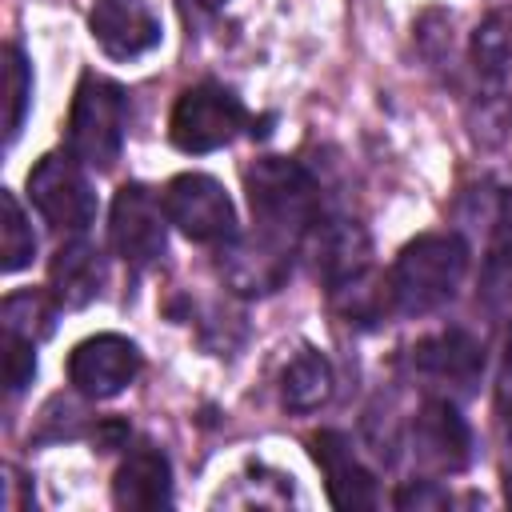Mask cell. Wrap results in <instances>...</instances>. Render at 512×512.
Instances as JSON below:
<instances>
[{
  "instance_id": "obj_12",
  "label": "cell",
  "mask_w": 512,
  "mask_h": 512,
  "mask_svg": "<svg viewBox=\"0 0 512 512\" xmlns=\"http://www.w3.org/2000/svg\"><path fill=\"white\" fill-rule=\"evenodd\" d=\"M412 368L436 388L472 392V384L484 372V348L464 328H448V332H436L412 348Z\"/></svg>"
},
{
  "instance_id": "obj_14",
  "label": "cell",
  "mask_w": 512,
  "mask_h": 512,
  "mask_svg": "<svg viewBox=\"0 0 512 512\" xmlns=\"http://www.w3.org/2000/svg\"><path fill=\"white\" fill-rule=\"evenodd\" d=\"M312 456L328 480V500L336 508H372L376 504V480L364 472V464L356 460L344 432H332V428L316 432Z\"/></svg>"
},
{
  "instance_id": "obj_31",
  "label": "cell",
  "mask_w": 512,
  "mask_h": 512,
  "mask_svg": "<svg viewBox=\"0 0 512 512\" xmlns=\"http://www.w3.org/2000/svg\"><path fill=\"white\" fill-rule=\"evenodd\" d=\"M508 16H512V8H508Z\"/></svg>"
},
{
  "instance_id": "obj_30",
  "label": "cell",
  "mask_w": 512,
  "mask_h": 512,
  "mask_svg": "<svg viewBox=\"0 0 512 512\" xmlns=\"http://www.w3.org/2000/svg\"><path fill=\"white\" fill-rule=\"evenodd\" d=\"M504 496H508V504H512V472H508V480H504Z\"/></svg>"
},
{
  "instance_id": "obj_3",
  "label": "cell",
  "mask_w": 512,
  "mask_h": 512,
  "mask_svg": "<svg viewBox=\"0 0 512 512\" xmlns=\"http://www.w3.org/2000/svg\"><path fill=\"white\" fill-rule=\"evenodd\" d=\"M128 128V96L120 84L88 72L76 84L68 112V152L88 168H112L124 148Z\"/></svg>"
},
{
  "instance_id": "obj_23",
  "label": "cell",
  "mask_w": 512,
  "mask_h": 512,
  "mask_svg": "<svg viewBox=\"0 0 512 512\" xmlns=\"http://www.w3.org/2000/svg\"><path fill=\"white\" fill-rule=\"evenodd\" d=\"M4 84H8V144L20 136V124H24V112H28V100H32V68L28 60L20 56L16 44L4 48Z\"/></svg>"
},
{
  "instance_id": "obj_28",
  "label": "cell",
  "mask_w": 512,
  "mask_h": 512,
  "mask_svg": "<svg viewBox=\"0 0 512 512\" xmlns=\"http://www.w3.org/2000/svg\"><path fill=\"white\" fill-rule=\"evenodd\" d=\"M496 232L504 244H512V188L500 196V208H496Z\"/></svg>"
},
{
  "instance_id": "obj_11",
  "label": "cell",
  "mask_w": 512,
  "mask_h": 512,
  "mask_svg": "<svg viewBox=\"0 0 512 512\" xmlns=\"http://www.w3.org/2000/svg\"><path fill=\"white\" fill-rule=\"evenodd\" d=\"M88 28H92V40L112 60H132L152 52L164 32L148 0H96L88 12Z\"/></svg>"
},
{
  "instance_id": "obj_6",
  "label": "cell",
  "mask_w": 512,
  "mask_h": 512,
  "mask_svg": "<svg viewBox=\"0 0 512 512\" xmlns=\"http://www.w3.org/2000/svg\"><path fill=\"white\" fill-rule=\"evenodd\" d=\"M80 160L68 152H48L36 160V168L28 172V196L40 208V216L52 228H68V232H84L96 216V192L84 180V172L76 168Z\"/></svg>"
},
{
  "instance_id": "obj_10",
  "label": "cell",
  "mask_w": 512,
  "mask_h": 512,
  "mask_svg": "<svg viewBox=\"0 0 512 512\" xmlns=\"http://www.w3.org/2000/svg\"><path fill=\"white\" fill-rule=\"evenodd\" d=\"M220 276L240 296H268L288 280V252L284 240L260 232V236H232L228 248H220Z\"/></svg>"
},
{
  "instance_id": "obj_22",
  "label": "cell",
  "mask_w": 512,
  "mask_h": 512,
  "mask_svg": "<svg viewBox=\"0 0 512 512\" xmlns=\"http://www.w3.org/2000/svg\"><path fill=\"white\" fill-rule=\"evenodd\" d=\"M480 304L500 320L512 324V244H500L480 272Z\"/></svg>"
},
{
  "instance_id": "obj_1",
  "label": "cell",
  "mask_w": 512,
  "mask_h": 512,
  "mask_svg": "<svg viewBox=\"0 0 512 512\" xmlns=\"http://www.w3.org/2000/svg\"><path fill=\"white\" fill-rule=\"evenodd\" d=\"M464 268H468V248L460 236H452V232L416 236L396 256V268L388 276L396 312H408V316L436 312L440 304H448L456 296Z\"/></svg>"
},
{
  "instance_id": "obj_7",
  "label": "cell",
  "mask_w": 512,
  "mask_h": 512,
  "mask_svg": "<svg viewBox=\"0 0 512 512\" xmlns=\"http://www.w3.org/2000/svg\"><path fill=\"white\" fill-rule=\"evenodd\" d=\"M108 236L120 260H128L132 268H148L152 260L164 256V244H168L164 200H156L144 184H124L112 200Z\"/></svg>"
},
{
  "instance_id": "obj_17",
  "label": "cell",
  "mask_w": 512,
  "mask_h": 512,
  "mask_svg": "<svg viewBox=\"0 0 512 512\" xmlns=\"http://www.w3.org/2000/svg\"><path fill=\"white\" fill-rule=\"evenodd\" d=\"M332 384H336V376H332L328 356L316 352V348H300V352L288 360L284 376H280V400H284V408H292V412H312V408L328 404Z\"/></svg>"
},
{
  "instance_id": "obj_20",
  "label": "cell",
  "mask_w": 512,
  "mask_h": 512,
  "mask_svg": "<svg viewBox=\"0 0 512 512\" xmlns=\"http://www.w3.org/2000/svg\"><path fill=\"white\" fill-rule=\"evenodd\" d=\"M0 208H4V224H0L4 260H0V268L4 272H20L36 256V236H32V224H28V216H24V208H20V200L12 192H0Z\"/></svg>"
},
{
  "instance_id": "obj_27",
  "label": "cell",
  "mask_w": 512,
  "mask_h": 512,
  "mask_svg": "<svg viewBox=\"0 0 512 512\" xmlns=\"http://www.w3.org/2000/svg\"><path fill=\"white\" fill-rule=\"evenodd\" d=\"M496 412H500L504 424H512V344L504 348L500 376H496Z\"/></svg>"
},
{
  "instance_id": "obj_21",
  "label": "cell",
  "mask_w": 512,
  "mask_h": 512,
  "mask_svg": "<svg viewBox=\"0 0 512 512\" xmlns=\"http://www.w3.org/2000/svg\"><path fill=\"white\" fill-rule=\"evenodd\" d=\"M472 56H476V68L488 72V76H500V72L512 68V16H508V8L504 12H492L476 28Z\"/></svg>"
},
{
  "instance_id": "obj_2",
  "label": "cell",
  "mask_w": 512,
  "mask_h": 512,
  "mask_svg": "<svg viewBox=\"0 0 512 512\" xmlns=\"http://www.w3.org/2000/svg\"><path fill=\"white\" fill-rule=\"evenodd\" d=\"M244 192H248V204H252L260 232H268L284 244L304 236L316 224L320 192H316L312 176L288 156H260L256 164H248L244 168Z\"/></svg>"
},
{
  "instance_id": "obj_9",
  "label": "cell",
  "mask_w": 512,
  "mask_h": 512,
  "mask_svg": "<svg viewBox=\"0 0 512 512\" xmlns=\"http://www.w3.org/2000/svg\"><path fill=\"white\" fill-rule=\"evenodd\" d=\"M412 456L424 472L452 476L472 460V432L448 400H428L412 420Z\"/></svg>"
},
{
  "instance_id": "obj_13",
  "label": "cell",
  "mask_w": 512,
  "mask_h": 512,
  "mask_svg": "<svg viewBox=\"0 0 512 512\" xmlns=\"http://www.w3.org/2000/svg\"><path fill=\"white\" fill-rule=\"evenodd\" d=\"M308 256L316 276L332 288L368 268V232L356 220H316L308 232Z\"/></svg>"
},
{
  "instance_id": "obj_18",
  "label": "cell",
  "mask_w": 512,
  "mask_h": 512,
  "mask_svg": "<svg viewBox=\"0 0 512 512\" xmlns=\"http://www.w3.org/2000/svg\"><path fill=\"white\" fill-rule=\"evenodd\" d=\"M328 292H332V308H336L348 324H380V320L396 308L392 284H388L384 276H376L372 268H364V272H356V276L332 284Z\"/></svg>"
},
{
  "instance_id": "obj_8",
  "label": "cell",
  "mask_w": 512,
  "mask_h": 512,
  "mask_svg": "<svg viewBox=\"0 0 512 512\" xmlns=\"http://www.w3.org/2000/svg\"><path fill=\"white\" fill-rule=\"evenodd\" d=\"M140 372V348L128 336L116 332H100L88 336L72 348L68 356V380L76 392L92 396V400H108L120 396Z\"/></svg>"
},
{
  "instance_id": "obj_26",
  "label": "cell",
  "mask_w": 512,
  "mask_h": 512,
  "mask_svg": "<svg viewBox=\"0 0 512 512\" xmlns=\"http://www.w3.org/2000/svg\"><path fill=\"white\" fill-rule=\"evenodd\" d=\"M92 444H96L100 452H116V448H124V444H128V424H124V420H116V416H108V420H96Z\"/></svg>"
},
{
  "instance_id": "obj_25",
  "label": "cell",
  "mask_w": 512,
  "mask_h": 512,
  "mask_svg": "<svg viewBox=\"0 0 512 512\" xmlns=\"http://www.w3.org/2000/svg\"><path fill=\"white\" fill-rule=\"evenodd\" d=\"M448 504H452V496L436 480H412L396 492V508H404V512H412V508L428 512V508H448Z\"/></svg>"
},
{
  "instance_id": "obj_19",
  "label": "cell",
  "mask_w": 512,
  "mask_h": 512,
  "mask_svg": "<svg viewBox=\"0 0 512 512\" xmlns=\"http://www.w3.org/2000/svg\"><path fill=\"white\" fill-rule=\"evenodd\" d=\"M0 320H4V336H20V340H32V344H36V340L52 336V328H56V308H52V300H48L44 292L24 288V292L4 296Z\"/></svg>"
},
{
  "instance_id": "obj_5",
  "label": "cell",
  "mask_w": 512,
  "mask_h": 512,
  "mask_svg": "<svg viewBox=\"0 0 512 512\" xmlns=\"http://www.w3.org/2000/svg\"><path fill=\"white\" fill-rule=\"evenodd\" d=\"M160 200H164L168 224H176L188 240L216 244V240H232L236 236V208H232L224 184L204 176V172L172 176L164 184Z\"/></svg>"
},
{
  "instance_id": "obj_4",
  "label": "cell",
  "mask_w": 512,
  "mask_h": 512,
  "mask_svg": "<svg viewBox=\"0 0 512 512\" xmlns=\"http://www.w3.org/2000/svg\"><path fill=\"white\" fill-rule=\"evenodd\" d=\"M244 128V104L220 84H196L180 92L168 136L180 152H216Z\"/></svg>"
},
{
  "instance_id": "obj_16",
  "label": "cell",
  "mask_w": 512,
  "mask_h": 512,
  "mask_svg": "<svg viewBox=\"0 0 512 512\" xmlns=\"http://www.w3.org/2000/svg\"><path fill=\"white\" fill-rule=\"evenodd\" d=\"M48 280H52L56 304H64V308H84V304L96 300L100 288H104V256H100V248L88 244V240L64 244V248L52 256Z\"/></svg>"
},
{
  "instance_id": "obj_15",
  "label": "cell",
  "mask_w": 512,
  "mask_h": 512,
  "mask_svg": "<svg viewBox=\"0 0 512 512\" xmlns=\"http://www.w3.org/2000/svg\"><path fill=\"white\" fill-rule=\"evenodd\" d=\"M112 500H116V508H128V512L168 508L172 504V468H168V456L160 448H152V444H136L124 456V464L116 468Z\"/></svg>"
},
{
  "instance_id": "obj_29",
  "label": "cell",
  "mask_w": 512,
  "mask_h": 512,
  "mask_svg": "<svg viewBox=\"0 0 512 512\" xmlns=\"http://www.w3.org/2000/svg\"><path fill=\"white\" fill-rule=\"evenodd\" d=\"M192 4H200V8H220L224 0H192Z\"/></svg>"
},
{
  "instance_id": "obj_24",
  "label": "cell",
  "mask_w": 512,
  "mask_h": 512,
  "mask_svg": "<svg viewBox=\"0 0 512 512\" xmlns=\"http://www.w3.org/2000/svg\"><path fill=\"white\" fill-rule=\"evenodd\" d=\"M36 344L32 340H20V336H4V380H8V392H24L36 376Z\"/></svg>"
}]
</instances>
